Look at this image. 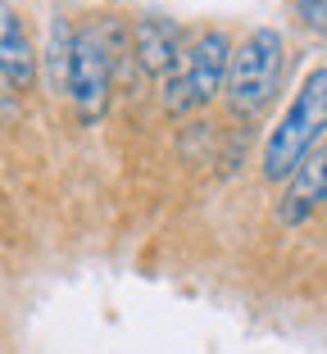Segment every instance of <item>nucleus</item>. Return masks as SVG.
<instances>
[{"instance_id":"nucleus-1","label":"nucleus","mask_w":327,"mask_h":354,"mask_svg":"<svg viewBox=\"0 0 327 354\" xmlns=\"http://www.w3.org/2000/svg\"><path fill=\"white\" fill-rule=\"evenodd\" d=\"M327 136V68L300 82L296 100L286 104V114L277 118L273 136L264 146V177L268 182H291L309 155H318V141Z\"/></svg>"},{"instance_id":"nucleus-2","label":"nucleus","mask_w":327,"mask_h":354,"mask_svg":"<svg viewBox=\"0 0 327 354\" xmlns=\"http://www.w3.org/2000/svg\"><path fill=\"white\" fill-rule=\"evenodd\" d=\"M232 55H236V46L227 41V32H200L182 50L178 68L164 77V109L169 114H191V109L209 104L218 91H227Z\"/></svg>"},{"instance_id":"nucleus-3","label":"nucleus","mask_w":327,"mask_h":354,"mask_svg":"<svg viewBox=\"0 0 327 354\" xmlns=\"http://www.w3.org/2000/svg\"><path fill=\"white\" fill-rule=\"evenodd\" d=\"M127 41H132V37H127V28L118 19H105V23H95V28L77 32V55H73V82H68V95H73L82 123H95V118L105 114L118 55H127Z\"/></svg>"},{"instance_id":"nucleus-4","label":"nucleus","mask_w":327,"mask_h":354,"mask_svg":"<svg viewBox=\"0 0 327 354\" xmlns=\"http://www.w3.org/2000/svg\"><path fill=\"white\" fill-rule=\"evenodd\" d=\"M286 73V41L277 28H254L232 55V73H227V104L236 114H259L277 95Z\"/></svg>"},{"instance_id":"nucleus-5","label":"nucleus","mask_w":327,"mask_h":354,"mask_svg":"<svg viewBox=\"0 0 327 354\" xmlns=\"http://www.w3.org/2000/svg\"><path fill=\"white\" fill-rule=\"evenodd\" d=\"M178 41H182L178 23L159 19V14H150V19H141L137 28H132V46H137V59H141V68H146L150 77H169L173 68H178V59H182Z\"/></svg>"},{"instance_id":"nucleus-6","label":"nucleus","mask_w":327,"mask_h":354,"mask_svg":"<svg viewBox=\"0 0 327 354\" xmlns=\"http://www.w3.org/2000/svg\"><path fill=\"white\" fill-rule=\"evenodd\" d=\"M318 205H327V155H309L305 164H300V173L286 182V196H282V205H277V218H282L286 227H296V223H305Z\"/></svg>"},{"instance_id":"nucleus-7","label":"nucleus","mask_w":327,"mask_h":354,"mask_svg":"<svg viewBox=\"0 0 327 354\" xmlns=\"http://www.w3.org/2000/svg\"><path fill=\"white\" fill-rule=\"evenodd\" d=\"M0 73L14 91H28L32 77H37V50H32L28 32H23V19L0 0Z\"/></svg>"},{"instance_id":"nucleus-8","label":"nucleus","mask_w":327,"mask_h":354,"mask_svg":"<svg viewBox=\"0 0 327 354\" xmlns=\"http://www.w3.org/2000/svg\"><path fill=\"white\" fill-rule=\"evenodd\" d=\"M73 55H77V32L64 19H50V37H46V77H50V91H68V82H73Z\"/></svg>"},{"instance_id":"nucleus-9","label":"nucleus","mask_w":327,"mask_h":354,"mask_svg":"<svg viewBox=\"0 0 327 354\" xmlns=\"http://www.w3.org/2000/svg\"><path fill=\"white\" fill-rule=\"evenodd\" d=\"M296 14H300L305 28H314V32L327 37V0H296Z\"/></svg>"},{"instance_id":"nucleus-10","label":"nucleus","mask_w":327,"mask_h":354,"mask_svg":"<svg viewBox=\"0 0 327 354\" xmlns=\"http://www.w3.org/2000/svg\"><path fill=\"white\" fill-rule=\"evenodd\" d=\"M0 82H5V73H0ZM5 86H10V82H5Z\"/></svg>"}]
</instances>
